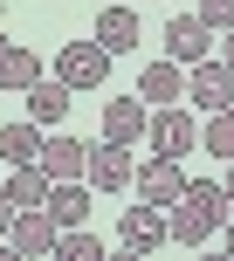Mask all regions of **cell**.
<instances>
[{"instance_id":"484cf974","label":"cell","mask_w":234,"mask_h":261,"mask_svg":"<svg viewBox=\"0 0 234 261\" xmlns=\"http://www.w3.org/2000/svg\"><path fill=\"white\" fill-rule=\"evenodd\" d=\"M0 55H7V35H0Z\"/></svg>"},{"instance_id":"ffe728a7","label":"cell","mask_w":234,"mask_h":261,"mask_svg":"<svg viewBox=\"0 0 234 261\" xmlns=\"http://www.w3.org/2000/svg\"><path fill=\"white\" fill-rule=\"evenodd\" d=\"M97 254H104V241L83 234V227H62L55 234V261H97Z\"/></svg>"},{"instance_id":"ba28073f","label":"cell","mask_w":234,"mask_h":261,"mask_svg":"<svg viewBox=\"0 0 234 261\" xmlns=\"http://www.w3.org/2000/svg\"><path fill=\"white\" fill-rule=\"evenodd\" d=\"M131 186H138V199H152V206H172L179 199V186H186V172H179V158H145V165H131Z\"/></svg>"},{"instance_id":"277c9868","label":"cell","mask_w":234,"mask_h":261,"mask_svg":"<svg viewBox=\"0 0 234 261\" xmlns=\"http://www.w3.org/2000/svg\"><path fill=\"white\" fill-rule=\"evenodd\" d=\"M186 96H193L200 110H227L234 103V69L227 62H214V55H200V62H186Z\"/></svg>"},{"instance_id":"d4e9b609","label":"cell","mask_w":234,"mask_h":261,"mask_svg":"<svg viewBox=\"0 0 234 261\" xmlns=\"http://www.w3.org/2000/svg\"><path fill=\"white\" fill-rule=\"evenodd\" d=\"M221 248H227V254H234V220H221Z\"/></svg>"},{"instance_id":"ac0fdd59","label":"cell","mask_w":234,"mask_h":261,"mask_svg":"<svg viewBox=\"0 0 234 261\" xmlns=\"http://www.w3.org/2000/svg\"><path fill=\"white\" fill-rule=\"evenodd\" d=\"M7 199H14V206H41V199H49V179H41V165H14Z\"/></svg>"},{"instance_id":"d6986e66","label":"cell","mask_w":234,"mask_h":261,"mask_svg":"<svg viewBox=\"0 0 234 261\" xmlns=\"http://www.w3.org/2000/svg\"><path fill=\"white\" fill-rule=\"evenodd\" d=\"M200 144H207V151L221 158V165L234 158V103H227V110H214V117H207V130H200Z\"/></svg>"},{"instance_id":"603a6c76","label":"cell","mask_w":234,"mask_h":261,"mask_svg":"<svg viewBox=\"0 0 234 261\" xmlns=\"http://www.w3.org/2000/svg\"><path fill=\"white\" fill-rule=\"evenodd\" d=\"M214 62H227V69H234V28H221V55H214Z\"/></svg>"},{"instance_id":"30bf717a","label":"cell","mask_w":234,"mask_h":261,"mask_svg":"<svg viewBox=\"0 0 234 261\" xmlns=\"http://www.w3.org/2000/svg\"><path fill=\"white\" fill-rule=\"evenodd\" d=\"M138 35H145V28H138V14H131V7H117V0H104V7H97V48H104V55H124V48H138Z\"/></svg>"},{"instance_id":"8fae6325","label":"cell","mask_w":234,"mask_h":261,"mask_svg":"<svg viewBox=\"0 0 234 261\" xmlns=\"http://www.w3.org/2000/svg\"><path fill=\"white\" fill-rule=\"evenodd\" d=\"M21 96H28V117H35L41 130H55V124L69 117V96H76V90H69L62 76H35V83H28Z\"/></svg>"},{"instance_id":"7a4b0ae2","label":"cell","mask_w":234,"mask_h":261,"mask_svg":"<svg viewBox=\"0 0 234 261\" xmlns=\"http://www.w3.org/2000/svg\"><path fill=\"white\" fill-rule=\"evenodd\" d=\"M145 138H152V151H158V158H179V151H193V144H200V124L186 117L179 103H152Z\"/></svg>"},{"instance_id":"cb8c5ba5","label":"cell","mask_w":234,"mask_h":261,"mask_svg":"<svg viewBox=\"0 0 234 261\" xmlns=\"http://www.w3.org/2000/svg\"><path fill=\"white\" fill-rule=\"evenodd\" d=\"M221 193H227V206H234V158H227V179H221Z\"/></svg>"},{"instance_id":"4fadbf2b","label":"cell","mask_w":234,"mask_h":261,"mask_svg":"<svg viewBox=\"0 0 234 261\" xmlns=\"http://www.w3.org/2000/svg\"><path fill=\"white\" fill-rule=\"evenodd\" d=\"M166 55H172V62H200V55H214V28L207 21H200V14H179V21H172L166 28Z\"/></svg>"},{"instance_id":"9a60e30c","label":"cell","mask_w":234,"mask_h":261,"mask_svg":"<svg viewBox=\"0 0 234 261\" xmlns=\"http://www.w3.org/2000/svg\"><path fill=\"white\" fill-rule=\"evenodd\" d=\"M41 206H49L55 227H83L90 220V186L83 179H49V199H41Z\"/></svg>"},{"instance_id":"5bb4252c","label":"cell","mask_w":234,"mask_h":261,"mask_svg":"<svg viewBox=\"0 0 234 261\" xmlns=\"http://www.w3.org/2000/svg\"><path fill=\"white\" fill-rule=\"evenodd\" d=\"M138 96H145V103H179V96H186V69L172 62V55L145 62L138 69Z\"/></svg>"},{"instance_id":"8992f818","label":"cell","mask_w":234,"mask_h":261,"mask_svg":"<svg viewBox=\"0 0 234 261\" xmlns=\"http://www.w3.org/2000/svg\"><path fill=\"white\" fill-rule=\"evenodd\" d=\"M55 76H62L69 90H104V76H110V55L97 48V41H69V48L55 55Z\"/></svg>"},{"instance_id":"7402d4cb","label":"cell","mask_w":234,"mask_h":261,"mask_svg":"<svg viewBox=\"0 0 234 261\" xmlns=\"http://www.w3.org/2000/svg\"><path fill=\"white\" fill-rule=\"evenodd\" d=\"M14 213H21V206H14V199H7V186H0V241H7V227H14Z\"/></svg>"},{"instance_id":"7c38bea8","label":"cell","mask_w":234,"mask_h":261,"mask_svg":"<svg viewBox=\"0 0 234 261\" xmlns=\"http://www.w3.org/2000/svg\"><path fill=\"white\" fill-rule=\"evenodd\" d=\"M145 117H152L145 96H104V138L110 144H138L145 138Z\"/></svg>"},{"instance_id":"6da1fadb","label":"cell","mask_w":234,"mask_h":261,"mask_svg":"<svg viewBox=\"0 0 234 261\" xmlns=\"http://www.w3.org/2000/svg\"><path fill=\"white\" fill-rule=\"evenodd\" d=\"M221 220H227L221 179H186L179 199H172V213H166V241H179V248H207V241L221 234Z\"/></svg>"},{"instance_id":"9c48e42d","label":"cell","mask_w":234,"mask_h":261,"mask_svg":"<svg viewBox=\"0 0 234 261\" xmlns=\"http://www.w3.org/2000/svg\"><path fill=\"white\" fill-rule=\"evenodd\" d=\"M83 179H90L97 193L131 186V151H124V144H110V138H97V144H90V158H83Z\"/></svg>"},{"instance_id":"44dd1931","label":"cell","mask_w":234,"mask_h":261,"mask_svg":"<svg viewBox=\"0 0 234 261\" xmlns=\"http://www.w3.org/2000/svg\"><path fill=\"white\" fill-rule=\"evenodd\" d=\"M200 21L221 35V28H234V0H200Z\"/></svg>"},{"instance_id":"3957f363","label":"cell","mask_w":234,"mask_h":261,"mask_svg":"<svg viewBox=\"0 0 234 261\" xmlns=\"http://www.w3.org/2000/svg\"><path fill=\"white\" fill-rule=\"evenodd\" d=\"M158 241H166V206L138 199V206L117 213V248L124 254H158Z\"/></svg>"},{"instance_id":"52a82bcc","label":"cell","mask_w":234,"mask_h":261,"mask_svg":"<svg viewBox=\"0 0 234 261\" xmlns=\"http://www.w3.org/2000/svg\"><path fill=\"white\" fill-rule=\"evenodd\" d=\"M83 158H90L83 138H69V130H41V151H35L41 179H83Z\"/></svg>"},{"instance_id":"5b68a950","label":"cell","mask_w":234,"mask_h":261,"mask_svg":"<svg viewBox=\"0 0 234 261\" xmlns=\"http://www.w3.org/2000/svg\"><path fill=\"white\" fill-rule=\"evenodd\" d=\"M55 234H62V227L49 220V206H21V213H14V227H7V248L28 254V261H41V254L55 261Z\"/></svg>"},{"instance_id":"e0dca14e","label":"cell","mask_w":234,"mask_h":261,"mask_svg":"<svg viewBox=\"0 0 234 261\" xmlns=\"http://www.w3.org/2000/svg\"><path fill=\"white\" fill-rule=\"evenodd\" d=\"M35 151H41V124L35 117L0 130V158H7V165H35Z\"/></svg>"},{"instance_id":"2e32d148","label":"cell","mask_w":234,"mask_h":261,"mask_svg":"<svg viewBox=\"0 0 234 261\" xmlns=\"http://www.w3.org/2000/svg\"><path fill=\"white\" fill-rule=\"evenodd\" d=\"M35 76H41V55L21 48V41H7V55H0V90H28Z\"/></svg>"}]
</instances>
